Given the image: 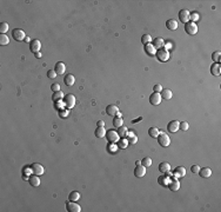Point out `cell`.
<instances>
[{
  "mask_svg": "<svg viewBox=\"0 0 221 212\" xmlns=\"http://www.w3.org/2000/svg\"><path fill=\"white\" fill-rule=\"evenodd\" d=\"M185 31L189 35H194L198 33V26L194 21H188L187 24H185Z\"/></svg>",
  "mask_w": 221,
  "mask_h": 212,
  "instance_id": "6da1fadb",
  "label": "cell"
},
{
  "mask_svg": "<svg viewBox=\"0 0 221 212\" xmlns=\"http://www.w3.org/2000/svg\"><path fill=\"white\" fill-rule=\"evenodd\" d=\"M155 56H156L158 60H160V61H162V63L169 60V52H168L167 50H165V49L156 50V54H155Z\"/></svg>",
  "mask_w": 221,
  "mask_h": 212,
  "instance_id": "7a4b0ae2",
  "label": "cell"
},
{
  "mask_svg": "<svg viewBox=\"0 0 221 212\" xmlns=\"http://www.w3.org/2000/svg\"><path fill=\"white\" fill-rule=\"evenodd\" d=\"M158 142L162 147H167L170 144V138L168 137V135H166L163 132H160V135L158 136Z\"/></svg>",
  "mask_w": 221,
  "mask_h": 212,
  "instance_id": "3957f363",
  "label": "cell"
},
{
  "mask_svg": "<svg viewBox=\"0 0 221 212\" xmlns=\"http://www.w3.org/2000/svg\"><path fill=\"white\" fill-rule=\"evenodd\" d=\"M106 138L107 140L111 143V144H114V143H118L119 139H120V136L116 131H113V130H109L107 133H106Z\"/></svg>",
  "mask_w": 221,
  "mask_h": 212,
  "instance_id": "277c9868",
  "label": "cell"
},
{
  "mask_svg": "<svg viewBox=\"0 0 221 212\" xmlns=\"http://www.w3.org/2000/svg\"><path fill=\"white\" fill-rule=\"evenodd\" d=\"M12 35H13L14 40H17V41H22L26 38V34L21 28H14L12 31Z\"/></svg>",
  "mask_w": 221,
  "mask_h": 212,
  "instance_id": "5b68a950",
  "label": "cell"
},
{
  "mask_svg": "<svg viewBox=\"0 0 221 212\" xmlns=\"http://www.w3.org/2000/svg\"><path fill=\"white\" fill-rule=\"evenodd\" d=\"M64 104L67 108H73L75 105V97L73 94H67L64 97Z\"/></svg>",
  "mask_w": 221,
  "mask_h": 212,
  "instance_id": "8992f818",
  "label": "cell"
},
{
  "mask_svg": "<svg viewBox=\"0 0 221 212\" xmlns=\"http://www.w3.org/2000/svg\"><path fill=\"white\" fill-rule=\"evenodd\" d=\"M31 170H32V172L34 175H36V176H41V175L45 173V168H43V166L41 164H38V163L33 164L31 166Z\"/></svg>",
  "mask_w": 221,
  "mask_h": 212,
  "instance_id": "52a82bcc",
  "label": "cell"
},
{
  "mask_svg": "<svg viewBox=\"0 0 221 212\" xmlns=\"http://www.w3.org/2000/svg\"><path fill=\"white\" fill-rule=\"evenodd\" d=\"M40 49H41V42H40V40L34 39V40H32V41L29 42V50H31L34 54L38 53V52H40Z\"/></svg>",
  "mask_w": 221,
  "mask_h": 212,
  "instance_id": "ba28073f",
  "label": "cell"
},
{
  "mask_svg": "<svg viewBox=\"0 0 221 212\" xmlns=\"http://www.w3.org/2000/svg\"><path fill=\"white\" fill-rule=\"evenodd\" d=\"M191 19V13L187 11V10H181L179 12V20L184 24H187Z\"/></svg>",
  "mask_w": 221,
  "mask_h": 212,
  "instance_id": "9c48e42d",
  "label": "cell"
},
{
  "mask_svg": "<svg viewBox=\"0 0 221 212\" xmlns=\"http://www.w3.org/2000/svg\"><path fill=\"white\" fill-rule=\"evenodd\" d=\"M179 127H180V123H179V121L172 120V121H169V124L167 125V130H168V132H170V133H175L176 131L179 130Z\"/></svg>",
  "mask_w": 221,
  "mask_h": 212,
  "instance_id": "30bf717a",
  "label": "cell"
},
{
  "mask_svg": "<svg viewBox=\"0 0 221 212\" xmlns=\"http://www.w3.org/2000/svg\"><path fill=\"white\" fill-rule=\"evenodd\" d=\"M66 208L69 212H80L81 211V206L79 204H76L75 201H68L66 204Z\"/></svg>",
  "mask_w": 221,
  "mask_h": 212,
  "instance_id": "8fae6325",
  "label": "cell"
},
{
  "mask_svg": "<svg viewBox=\"0 0 221 212\" xmlns=\"http://www.w3.org/2000/svg\"><path fill=\"white\" fill-rule=\"evenodd\" d=\"M161 100H162V98H161L160 93H155V92H154L153 94H151V96H149V103H151L152 105H154V106L160 105Z\"/></svg>",
  "mask_w": 221,
  "mask_h": 212,
  "instance_id": "7c38bea8",
  "label": "cell"
},
{
  "mask_svg": "<svg viewBox=\"0 0 221 212\" xmlns=\"http://www.w3.org/2000/svg\"><path fill=\"white\" fill-rule=\"evenodd\" d=\"M134 175L137 178H142L145 175H146V167L144 165H137L135 170H134Z\"/></svg>",
  "mask_w": 221,
  "mask_h": 212,
  "instance_id": "4fadbf2b",
  "label": "cell"
},
{
  "mask_svg": "<svg viewBox=\"0 0 221 212\" xmlns=\"http://www.w3.org/2000/svg\"><path fill=\"white\" fill-rule=\"evenodd\" d=\"M168 187L170 191L175 192V191H178L180 189V182L178 179H170L169 183H168Z\"/></svg>",
  "mask_w": 221,
  "mask_h": 212,
  "instance_id": "5bb4252c",
  "label": "cell"
},
{
  "mask_svg": "<svg viewBox=\"0 0 221 212\" xmlns=\"http://www.w3.org/2000/svg\"><path fill=\"white\" fill-rule=\"evenodd\" d=\"M106 113H107L108 116H111V117H114V116H116V114L119 113V108H118V106H115V105H108V106L106 107Z\"/></svg>",
  "mask_w": 221,
  "mask_h": 212,
  "instance_id": "9a60e30c",
  "label": "cell"
},
{
  "mask_svg": "<svg viewBox=\"0 0 221 212\" xmlns=\"http://www.w3.org/2000/svg\"><path fill=\"white\" fill-rule=\"evenodd\" d=\"M199 175L201 178H209L212 176V170L209 167H203V168H200L199 171Z\"/></svg>",
  "mask_w": 221,
  "mask_h": 212,
  "instance_id": "2e32d148",
  "label": "cell"
},
{
  "mask_svg": "<svg viewBox=\"0 0 221 212\" xmlns=\"http://www.w3.org/2000/svg\"><path fill=\"white\" fill-rule=\"evenodd\" d=\"M210 73L213 74V75H220L221 74V66H220V64H217V63H214L212 66H210Z\"/></svg>",
  "mask_w": 221,
  "mask_h": 212,
  "instance_id": "e0dca14e",
  "label": "cell"
},
{
  "mask_svg": "<svg viewBox=\"0 0 221 212\" xmlns=\"http://www.w3.org/2000/svg\"><path fill=\"white\" fill-rule=\"evenodd\" d=\"M145 52H146L148 56L153 57V56L156 54V49L153 46V44H147V45H145Z\"/></svg>",
  "mask_w": 221,
  "mask_h": 212,
  "instance_id": "ac0fdd59",
  "label": "cell"
},
{
  "mask_svg": "<svg viewBox=\"0 0 221 212\" xmlns=\"http://www.w3.org/2000/svg\"><path fill=\"white\" fill-rule=\"evenodd\" d=\"M55 72H57V74H64L65 73V71H66V65L64 64V63H61V61H59V63H57L55 64Z\"/></svg>",
  "mask_w": 221,
  "mask_h": 212,
  "instance_id": "d6986e66",
  "label": "cell"
},
{
  "mask_svg": "<svg viewBox=\"0 0 221 212\" xmlns=\"http://www.w3.org/2000/svg\"><path fill=\"white\" fill-rule=\"evenodd\" d=\"M159 171H160L161 173H167L168 171H170V165H169V163H167V161L160 163V165H159Z\"/></svg>",
  "mask_w": 221,
  "mask_h": 212,
  "instance_id": "ffe728a7",
  "label": "cell"
},
{
  "mask_svg": "<svg viewBox=\"0 0 221 212\" xmlns=\"http://www.w3.org/2000/svg\"><path fill=\"white\" fill-rule=\"evenodd\" d=\"M166 27L169 30V31H175L178 28V21L175 19H169L167 23H166Z\"/></svg>",
  "mask_w": 221,
  "mask_h": 212,
  "instance_id": "44dd1931",
  "label": "cell"
},
{
  "mask_svg": "<svg viewBox=\"0 0 221 212\" xmlns=\"http://www.w3.org/2000/svg\"><path fill=\"white\" fill-rule=\"evenodd\" d=\"M169 180H170V179H169V178H168V176H167V175H165V173L158 178V183H159L161 186H168Z\"/></svg>",
  "mask_w": 221,
  "mask_h": 212,
  "instance_id": "7402d4cb",
  "label": "cell"
},
{
  "mask_svg": "<svg viewBox=\"0 0 221 212\" xmlns=\"http://www.w3.org/2000/svg\"><path fill=\"white\" fill-rule=\"evenodd\" d=\"M174 175H175L176 177H185V175H186V168L182 167V166L175 167V170H174Z\"/></svg>",
  "mask_w": 221,
  "mask_h": 212,
  "instance_id": "603a6c76",
  "label": "cell"
},
{
  "mask_svg": "<svg viewBox=\"0 0 221 212\" xmlns=\"http://www.w3.org/2000/svg\"><path fill=\"white\" fill-rule=\"evenodd\" d=\"M153 46H154L155 49H158V50L163 49V46H165V40H163L162 38H156V39H154Z\"/></svg>",
  "mask_w": 221,
  "mask_h": 212,
  "instance_id": "cb8c5ba5",
  "label": "cell"
},
{
  "mask_svg": "<svg viewBox=\"0 0 221 212\" xmlns=\"http://www.w3.org/2000/svg\"><path fill=\"white\" fill-rule=\"evenodd\" d=\"M160 96H161V98H163V99H166V100H169L173 94H172V91H170V90H168V89H162V91L160 92Z\"/></svg>",
  "mask_w": 221,
  "mask_h": 212,
  "instance_id": "d4e9b609",
  "label": "cell"
},
{
  "mask_svg": "<svg viewBox=\"0 0 221 212\" xmlns=\"http://www.w3.org/2000/svg\"><path fill=\"white\" fill-rule=\"evenodd\" d=\"M127 140H128V143H129V144H132V145H135V144H137V142H138V137H137L133 132H128V133H127Z\"/></svg>",
  "mask_w": 221,
  "mask_h": 212,
  "instance_id": "484cf974",
  "label": "cell"
},
{
  "mask_svg": "<svg viewBox=\"0 0 221 212\" xmlns=\"http://www.w3.org/2000/svg\"><path fill=\"white\" fill-rule=\"evenodd\" d=\"M106 133H107V131L105 130V127H104V126H98V129L95 130V136H97L98 138L106 137Z\"/></svg>",
  "mask_w": 221,
  "mask_h": 212,
  "instance_id": "4316f807",
  "label": "cell"
},
{
  "mask_svg": "<svg viewBox=\"0 0 221 212\" xmlns=\"http://www.w3.org/2000/svg\"><path fill=\"white\" fill-rule=\"evenodd\" d=\"M113 125H114L115 127H120V126L123 125V120H122V118H121V113H118L116 117L113 119Z\"/></svg>",
  "mask_w": 221,
  "mask_h": 212,
  "instance_id": "83f0119b",
  "label": "cell"
},
{
  "mask_svg": "<svg viewBox=\"0 0 221 212\" xmlns=\"http://www.w3.org/2000/svg\"><path fill=\"white\" fill-rule=\"evenodd\" d=\"M28 180H29V184H31L32 186H34V187H36V186L40 185V179H39V177H38L36 175H33L32 177H29Z\"/></svg>",
  "mask_w": 221,
  "mask_h": 212,
  "instance_id": "f1b7e54d",
  "label": "cell"
},
{
  "mask_svg": "<svg viewBox=\"0 0 221 212\" xmlns=\"http://www.w3.org/2000/svg\"><path fill=\"white\" fill-rule=\"evenodd\" d=\"M74 82H75V79H74L73 74H67L65 77V84L67 85V86H73Z\"/></svg>",
  "mask_w": 221,
  "mask_h": 212,
  "instance_id": "f546056e",
  "label": "cell"
},
{
  "mask_svg": "<svg viewBox=\"0 0 221 212\" xmlns=\"http://www.w3.org/2000/svg\"><path fill=\"white\" fill-rule=\"evenodd\" d=\"M148 135L152 138H158V136L160 135V130L158 129V127H151V129L148 130Z\"/></svg>",
  "mask_w": 221,
  "mask_h": 212,
  "instance_id": "4dcf8cb0",
  "label": "cell"
},
{
  "mask_svg": "<svg viewBox=\"0 0 221 212\" xmlns=\"http://www.w3.org/2000/svg\"><path fill=\"white\" fill-rule=\"evenodd\" d=\"M79 198H80V193L78 191H72L68 196V200H71V201H76V200H79Z\"/></svg>",
  "mask_w": 221,
  "mask_h": 212,
  "instance_id": "1f68e13d",
  "label": "cell"
},
{
  "mask_svg": "<svg viewBox=\"0 0 221 212\" xmlns=\"http://www.w3.org/2000/svg\"><path fill=\"white\" fill-rule=\"evenodd\" d=\"M118 133H119V136L122 137V138L127 137V133H128L127 127H125V126H120V127H118Z\"/></svg>",
  "mask_w": 221,
  "mask_h": 212,
  "instance_id": "d6a6232c",
  "label": "cell"
},
{
  "mask_svg": "<svg viewBox=\"0 0 221 212\" xmlns=\"http://www.w3.org/2000/svg\"><path fill=\"white\" fill-rule=\"evenodd\" d=\"M64 93L61 92V91H58V92H53V101H59V100H61V99H64Z\"/></svg>",
  "mask_w": 221,
  "mask_h": 212,
  "instance_id": "836d02e7",
  "label": "cell"
},
{
  "mask_svg": "<svg viewBox=\"0 0 221 212\" xmlns=\"http://www.w3.org/2000/svg\"><path fill=\"white\" fill-rule=\"evenodd\" d=\"M141 42H142L144 45L151 44V42H152V37H151L149 34H144V35L141 37Z\"/></svg>",
  "mask_w": 221,
  "mask_h": 212,
  "instance_id": "e575fe53",
  "label": "cell"
},
{
  "mask_svg": "<svg viewBox=\"0 0 221 212\" xmlns=\"http://www.w3.org/2000/svg\"><path fill=\"white\" fill-rule=\"evenodd\" d=\"M10 42V39H8V37L6 35V34H0V45H7Z\"/></svg>",
  "mask_w": 221,
  "mask_h": 212,
  "instance_id": "d590c367",
  "label": "cell"
},
{
  "mask_svg": "<svg viewBox=\"0 0 221 212\" xmlns=\"http://www.w3.org/2000/svg\"><path fill=\"white\" fill-rule=\"evenodd\" d=\"M220 57H221V52L220 51H215V52H213V54H212V59H213V61L214 63H220Z\"/></svg>",
  "mask_w": 221,
  "mask_h": 212,
  "instance_id": "8d00e7d4",
  "label": "cell"
},
{
  "mask_svg": "<svg viewBox=\"0 0 221 212\" xmlns=\"http://www.w3.org/2000/svg\"><path fill=\"white\" fill-rule=\"evenodd\" d=\"M128 140L127 139H120L119 142H118V146L120 147V149H122V150H125L127 146H128Z\"/></svg>",
  "mask_w": 221,
  "mask_h": 212,
  "instance_id": "74e56055",
  "label": "cell"
},
{
  "mask_svg": "<svg viewBox=\"0 0 221 212\" xmlns=\"http://www.w3.org/2000/svg\"><path fill=\"white\" fill-rule=\"evenodd\" d=\"M141 165H144L145 167H149V166L152 165V159H151L149 157H146V158H144V159L141 160Z\"/></svg>",
  "mask_w": 221,
  "mask_h": 212,
  "instance_id": "f35d334b",
  "label": "cell"
},
{
  "mask_svg": "<svg viewBox=\"0 0 221 212\" xmlns=\"http://www.w3.org/2000/svg\"><path fill=\"white\" fill-rule=\"evenodd\" d=\"M7 31H8V24L7 23H1L0 24V32H1V34H5Z\"/></svg>",
  "mask_w": 221,
  "mask_h": 212,
  "instance_id": "ab89813d",
  "label": "cell"
},
{
  "mask_svg": "<svg viewBox=\"0 0 221 212\" xmlns=\"http://www.w3.org/2000/svg\"><path fill=\"white\" fill-rule=\"evenodd\" d=\"M188 127H189V124L187 123V121H182V123H180V127H179V130H181V131H187L188 130Z\"/></svg>",
  "mask_w": 221,
  "mask_h": 212,
  "instance_id": "60d3db41",
  "label": "cell"
},
{
  "mask_svg": "<svg viewBox=\"0 0 221 212\" xmlns=\"http://www.w3.org/2000/svg\"><path fill=\"white\" fill-rule=\"evenodd\" d=\"M47 77H48L50 79L57 78V72H55V70H48V71H47Z\"/></svg>",
  "mask_w": 221,
  "mask_h": 212,
  "instance_id": "b9f144b4",
  "label": "cell"
},
{
  "mask_svg": "<svg viewBox=\"0 0 221 212\" xmlns=\"http://www.w3.org/2000/svg\"><path fill=\"white\" fill-rule=\"evenodd\" d=\"M54 103H55V108H58L59 111L64 110V107H65V106H64V105H65V104H64V101L59 100V101H54Z\"/></svg>",
  "mask_w": 221,
  "mask_h": 212,
  "instance_id": "7bdbcfd3",
  "label": "cell"
},
{
  "mask_svg": "<svg viewBox=\"0 0 221 212\" xmlns=\"http://www.w3.org/2000/svg\"><path fill=\"white\" fill-rule=\"evenodd\" d=\"M68 114H69L68 110H61V111H59V116H60V118H67Z\"/></svg>",
  "mask_w": 221,
  "mask_h": 212,
  "instance_id": "ee69618b",
  "label": "cell"
},
{
  "mask_svg": "<svg viewBox=\"0 0 221 212\" xmlns=\"http://www.w3.org/2000/svg\"><path fill=\"white\" fill-rule=\"evenodd\" d=\"M51 89H52L53 92H58V91H60V85L58 82H55V84H53L52 86H51Z\"/></svg>",
  "mask_w": 221,
  "mask_h": 212,
  "instance_id": "f6af8a7d",
  "label": "cell"
},
{
  "mask_svg": "<svg viewBox=\"0 0 221 212\" xmlns=\"http://www.w3.org/2000/svg\"><path fill=\"white\" fill-rule=\"evenodd\" d=\"M153 90H154V92H155V93H160V92L162 91V86H161L160 84H156L155 86L153 87Z\"/></svg>",
  "mask_w": 221,
  "mask_h": 212,
  "instance_id": "bcb514c9",
  "label": "cell"
},
{
  "mask_svg": "<svg viewBox=\"0 0 221 212\" xmlns=\"http://www.w3.org/2000/svg\"><path fill=\"white\" fill-rule=\"evenodd\" d=\"M191 171H192L193 173H199V171H200V167H199L198 165H193V166L191 167Z\"/></svg>",
  "mask_w": 221,
  "mask_h": 212,
  "instance_id": "7dc6e473",
  "label": "cell"
},
{
  "mask_svg": "<svg viewBox=\"0 0 221 212\" xmlns=\"http://www.w3.org/2000/svg\"><path fill=\"white\" fill-rule=\"evenodd\" d=\"M108 151L112 152V153H115V152H116V146H115L114 144H111V145L108 146Z\"/></svg>",
  "mask_w": 221,
  "mask_h": 212,
  "instance_id": "c3c4849f",
  "label": "cell"
},
{
  "mask_svg": "<svg viewBox=\"0 0 221 212\" xmlns=\"http://www.w3.org/2000/svg\"><path fill=\"white\" fill-rule=\"evenodd\" d=\"M191 18H192V19H193V20L195 21V20H196L198 18H199V15H198L196 13H193V14H191Z\"/></svg>",
  "mask_w": 221,
  "mask_h": 212,
  "instance_id": "681fc988",
  "label": "cell"
},
{
  "mask_svg": "<svg viewBox=\"0 0 221 212\" xmlns=\"http://www.w3.org/2000/svg\"><path fill=\"white\" fill-rule=\"evenodd\" d=\"M98 126H105V123H104L102 120H99V121H98Z\"/></svg>",
  "mask_w": 221,
  "mask_h": 212,
  "instance_id": "f907efd6",
  "label": "cell"
},
{
  "mask_svg": "<svg viewBox=\"0 0 221 212\" xmlns=\"http://www.w3.org/2000/svg\"><path fill=\"white\" fill-rule=\"evenodd\" d=\"M25 41H26V42H31L32 40H31V39H29L28 37H26V38H25Z\"/></svg>",
  "mask_w": 221,
  "mask_h": 212,
  "instance_id": "816d5d0a",
  "label": "cell"
},
{
  "mask_svg": "<svg viewBox=\"0 0 221 212\" xmlns=\"http://www.w3.org/2000/svg\"><path fill=\"white\" fill-rule=\"evenodd\" d=\"M35 57H36V58H40V57H41V53H40V52L35 53Z\"/></svg>",
  "mask_w": 221,
  "mask_h": 212,
  "instance_id": "f5cc1de1",
  "label": "cell"
}]
</instances>
